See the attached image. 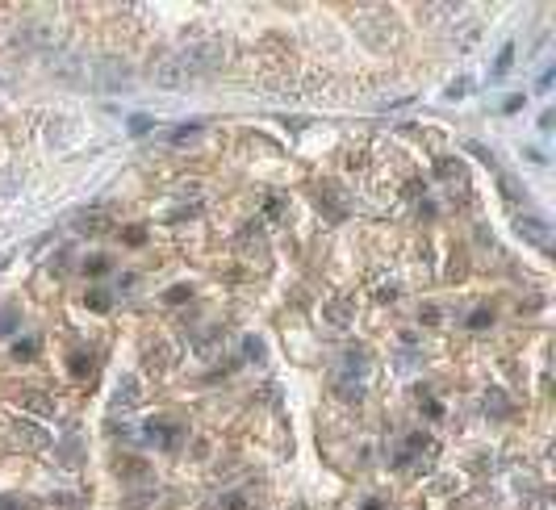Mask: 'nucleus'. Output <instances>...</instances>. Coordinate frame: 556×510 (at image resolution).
<instances>
[{"label":"nucleus","mask_w":556,"mask_h":510,"mask_svg":"<svg viewBox=\"0 0 556 510\" xmlns=\"http://www.w3.org/2000/svg\"><path fill=\"white\" fill-rule=\"evenodd\" d=\"M498 188H502V193H506V201H519V197H523V188L514 185L511 176H502V180H498Z\"/></svg>","instance_id":"nucleus-24"},{"label":"nucleus","mask_w":556,"mask_h":510,"mask_svg":"<svg viewBox=\"0 0 556 510\" xmlns=\"http://www.w3.org/2000/svg\"><path fill=\"white\" fill-rule=\"evenodd\" d=\"M514 230H519V239H527L532 247H540V251H548L552 247V230H548V222L544 217H535V214H523L519 222H514Z\"/></svg>","instance_id":"nucleus-6"},{"label":"nucleus","mask_w":556,"mask_h":510,"mask_svg":"<svg viewBox=\"0 0 556 510\" xmlns=\"http://www.w3.org/2000/svg\"><path fill=\"white\" fill-rule=\"evenodd\" d=\"M151 80L159 88H185L188 84V76L180 72V63H176V59H159V63L151 67Z\"/></svg>","instance_id":"nucleus-8"},{"label":"nucleus","mask_w":556,"mask_h":510,"mask_svg":"<svg viewBox=\"0 0 556 510\" xmlns=\"http://www.w3.org/2000/svg\"><path fill=\"white\" fill-rule=\"evenodd\" d=\"M318 209H322V214H327L331 222H339V217L348 214V206H339V201H335V193H322V197H318Z\"/></svg>","instance_id":"nucleus-15"},{"label":"nucleus","mask_w":556,"mask_h":510,"mask_svg":"<svg viewBox=\"0 0 556 510\" xmlns=\"http://www.w3.org/2000/svg\"><path fill=\"white\" fill-rule=\"evenodd\" d=\"M197 134H201V126H197V121H188V126H176L168 139H172L176 147H185V142H197Z\"/></svg>","instance_id":"nucleus-16"},{"label":"nucleus","mask_w":556,"mask_h":510,"mask_svg":"<svg viewBox=\"0 0 556 510\" xmlns=\"http://www.w3.org/2000/svg\"><path fill=\"white\" fill-rule=\"evenodd\" d=\"M494 322V310H485V305H481V310H473L469 314V331H485V326Z\"/></svg>","instance_id":"nucleus-21"},{"label":"nucleus","mask_w":556,"mask_h":510,"mask_svg":"<svg viewBox=\"0 0 556 510\" xmlns=\"http://www.w3.org/2000/svg\"><path fill=\"white\" fill-rule=\"evenodd\" d=\"M511 63H514V46H502V54H498V63H494L490 80H502L506 72H511Z\"/></svg>","instance_id":"nucleus-17"},{"label":"nucleus","mask_w":556,"mask_h":510,"mask_svg":"<svg viewBox=\"0 0 556 510\" xmlns=\"http://www.w3.org/2000/svg\"><path fill=\"white\" fill-rule=\"evenodd\" d=\"M436 172L444 176V180H460V176H465V163H460V159H439Z\"/></svg>","instance_id":"nucleus-20"},{"label":"nucleus","mask_w":556,"mask_h":510,"mask_svg":"<svg viewBox=\"0 0 556 510\" xmlns=\"http://www.w3.org/2000/svg\"><path fill=\"white\" fill-rule=\"evenodd\" d=\"M418 318H423L427 326H436V322H439V310H436V305H427V310H423V314H418Z\"/></svg>","instance_id":"nucleus-33"},{"label":"nucleus","mask_w":556,"mask_h":510,"mask_svg":"<svg viewBox=\"0 0 556 510\" xmlns=\"http://www.w3.org/2000/svg\"><path fill=\"white\" fill-rule=\"evenodd\" d=\"M88 305H92V310H110V293H105V289H92V293H88Z\"/></svg>","instance_id":"nucleus-26"},{"label":"nucleus","mask_w":556,"mask_h":510,"mask_svg":"<svg viewBox=\"0 0 556 510\" xmlns=\"http://www.w3.org/2000/svg\"><path fill=\"white\" fill-rule=\"evenodd\" d=\"M147 360H151V369H168V348L159 343V348H151L147 351Z\"/></svg>","instance_id":"nucleus-25"},{"label":"nucleus","mask_w":556,"mask_h":510,"mask_svg":"<svg viewBox=\"0 0 556 510\" xmlns=\"http://www.w3.org/2000/svg\"><path fill=\"white\" fill-rule=\"evenodd\" d=\"M176 63H180V72H185L188 80H197V76H209V72H218L222 67V46L218 43H188L180 54H172Z\"/></svg>","instance_id":"nucleus-1"},{"label":"nucleus","mask_w":556,"mask_h":510,"mask_svg":"<svg viewBox=\"0 0 556 510\" xmlns=\"http://www.w3.org/2000/svg\"><path fill=\"white\" fill-rule=\"evenodd\" d=\"M88 84L97 88V92H126V88L134 84V72H130V63H121V59H101V63L92 67Z\"/></svg>","instance_id":"nucleus-2"},{"label":"nucleus","mask_w":556,"mask_h":510,"mask_svg":"<svg viewBox=\"0 0 556 510\" xmlns=\"http://www.w3.org/2000/svg\"><path fill=\"white\" fill-rule=\"evenodd\" d=\"M72 372H76V377H88V372H92V360H88V356H72Z\"/></svg>","instance_id":"nucleus-29"},{"label":"nucleus","mask_w":556,"mask_h":510,"mask_svg":"<svg viewBox=\"0 0 556 510\" xmlns=\"http://www.w3.org/2000/svg\"><path fill=\"white\" fill-rule=\"evenodd\" d=\"M465 92H469V80H456V84L447 88V97H452V101H456V97H465Z\"/></svg>","instance_id":"nucleus-32"},{"label":"nucleus","mask_w":556,"mask_h":510,"mask_svg":"<svg viewBox=\"0 0 556 510\" xmlns=\"http://www.w3.org/2000/svg\"><path fill=\"white\" fill-rule=\"evenodd\" d=\"M142 402V385L139 377H121L118 390H113V410H134Z\"/></svg>","instance_id":"nucleus-9"},{"label":"nucleus","mask_w":556,"mask_h":510,"mask_svg":"<svg viewBox=\"0 0 556 510\" xmlns=\"http://www.w3.org/2000/svg\"><path fill=\"white\" fill-rule=\"evenodd\" d=\"M76 230L80 235H105V230H110V214H105V209H80Z\"/></svg>","instance_id":"nucleus-11"},{"label":"nucleus","mask_w":556,"mask_h":510,"mask_svg":"<svg viewBox=\"0 0 556 510\" xmlns=\"http://www.w3.org/2000/svg\"><path fill=\"white\" fill-rule=\"evenodd\" d=\"M185 297H188V289H172V293H168V302H172V305H180V302H185Z\"/></svg>","instance_id":"nucleus-35"},{"label":"nucleus","mask_w":556,"mask_h":510,"mask_svg":"<svg viewBox=\"0 0 556 510\" xmlns=\"http://www.w3.org/2000/svg\"><path fill=\"white\" fill-rule=\"evenodd\" d=\"M22 398H25V406H30V410H34V414H51V410H55V406L46 402V393H38V390H30V393H22Z\"/></svg>","instance_id":"nucleus-18"},{"label":"nucleus","mask_w":556,"mask_h":510,"mask_svg":"<svg viewBox=\"0 0 556 510\" xmlns=\"http://www.w3.org/2000/svg\"><path fill=\"white\" fill-rule=\"evenodd\" d=\"M55 452H59V460H63V465H67V468L76 465V457H80V447H76V439H63V444H59V447H55Z\"/></svg>","instance_id":"nucleus-22"},{"label":"nucleus","mask_w":556,"mask_h":510,"mask_svg":"<svg viewBox=\"0 0 556 510\" xmlns=\"http://www.w3.org/2000/svg\"><path fill=\"white\" fill-rule=\"evenodd\" d=\"M364 372H369V351H364V348H351L348 356H343V369H339L335 377H351V380H360Z\"/></svg>","instance_id":"nucleus-12"},{"label":"nucleus","mask_w":556,"mask_h":510,"mask_svg":"<svg viewBox=\"0 0 556 510\" xmlns=\"http://www.w3.org/2000/svg\"><path fill=\"white\" fill-rule=\"evenodd\" d=\"M13 326H17V314L5 310V314H0V335H13Z\"/></svg>","instance_id":"nucleus-30"},{"label":"nucleus","mask_w":556,"mask_h":510,"mask_svg":"<svg viewBox=\"0 0 556 510\" xmlns=\"http://www.w3.org/2000/svg\"><path fill=\"white\" fill-rule=\"evenodd\" d=\"M51 72H55V80H63V84H88V67H84V59H55L51 63Z\"/></svg>","instance_id":"nucleus-10"},{"label":"nucleus","mask_w":556,"mask_h":510,"mask_svg":"<svg viewBox=\"0 0 556 510\" xmlns=\"http://www.w3.org/2000/svg\"><path fill=\"white\" fill-rule=\"evenodd\" d=\"M118 473H121V477H130V481H142V477H147V465H142V460H121Z\"/></svg>","instance_id":"nucleus-19"},{"label":"nucleus","mask_w":556,"mask_h":510,"mask_svg":"<svg viewBox=\"0 0 556 510\" xmlns=\"http://www.w3.org/2000/svg\"><path fill=\"white\" fill-rule=\"evenodd\" d=\"M13 444L25 447V452H43V447H51V435L34 423V419H17L13 423Z\"/></svg>","instance_id":"nucleus-5"},{"label":"nucleus","mask_w":556,"mask_h":510,"mask_svg":"<svg viewBox=\"0 0 556 510\" xmlns=\"http://www.w3.org/2000/svg\"><path fill=\"white\" fill-rule=\"evenodd\" d=\"M147 130H151V118H142V113L130 118V134H147Z\"/></svg>","instance_id":"nucleus-31"},{"label":"nucleus","mask_w":556,"mask_h":510,"mask_svg":"<svg viewBox=\"0 0 556 510\" xmlns=\"http://www.w3.org/2000/svg\"><path fill=\"white\" fill-rule=\"evenodd\" d=\"M142 431H147V444L159 447V452H176V447H180V439H185V427L172 423V419H151Z\"/></svg>","instance_id":"nucleus-4"},{"label":"nucleus","mask_w":556,"mask_h":510,"mask_svg":"<svg viewBox=\"0 0 556 510\" xmlns=\"http://www.w3.org/2000/svg\"><path fill=\"white\" fill-rule=\"evenodd\" d=\"M264 217H273V222H276V217H284V197H268V206H264Z\"/></svg>","instance_id":"nucleus-23"},{"label":"nucleus","mask_w":556,"mask_h":510,"mask_svg":"<svg viewBox=\"0 0 556 510\" xmlns=\"http://www.w3.org/2000/svg\"><path fill=\"white\" fill-rule=\"evenodd\" d=\"M485 414L490 419H511V402H506V393H485Z\"/></svg>","instance_id":"nucleus-14"},{"label":"nucleus","mask_w":556,"mask_h":510,"mask_svg":"<svg viewBox=\"0 0 556 510\" xmlns=\"http://www.w3.org/2000/svg\"><path fill=\"white\" fill-rule=\"evenodd\" d=\"M243 356H247V360H264V343H260V339H247V343H243Z\"/></svg>","instance_id":"nucleus-28"},{"label":"nucleus","mask_w":556,"mask_h":510,"mask_svg":"<svg viewBox=\"0 0 556 510\" xmlns=\"http://www.w3.org/2000/svg\"><path fill=\"white\" fill-rule=\"evenodd\" d=\"M84 268L92 272V276H101V272L110 268V260H105V255H88V260H84Z\"/></svg>","instance_id":"nucleus-27"},{"label":"nucleus","mask_w":556,"mask_h":510,"mask_svg":"<svg viewBox=\"0 0 556 510\" xmlns=\"http://www.w3.org/2000/svg\"><path fill=\"white\" fill-rule=\"evenodd\" d=\"M22 43L30 46V51L55 54L59 46H63V34H59L51 22H25V25H22Z\"/></svg>","instance_id":"nucleus-3"},{"label":"nucleus","mask_w":556,"mask_h":510,"mask_svg":"<svg viewBox=\"0 0 556 510\" xmlns=\"http://www.w3.org/2000/svg\"><path fill=\"white\" fill-rule=\"evenodd\" d=\"M0 510H22V502H13V498H5V502H0Z\"/></svg>","instance_id":"nucleus-36"},{"label":"nucleus","mask_w":556,"mask_h":510,"mask_svg":"<svg viewBox=\"0 0 556 510\" xmlns=\"http://www.w3.org/2000/svg\"><path fill=\"white\" fill-rule=\"evenodd\" d=\"M322 322H327L331 331H348V326L356 322V305H351L348 297H331V302H322Z\"/></svg>","instance_id":"nucleus-7"},{"label":"nucleus","mask_w":556,"mask_h":510,"mask_svg":"<svg viewBox=\"0 0 556 510\" xmlns=\"http://www.w3.org/2000/svg\"><path fill=\"white\" fill-rule=\"evenodd\" d=\"M335 393L343 398V402H360L364 385H360V380H351V377H335Z\"/></svg>","instance_id":"nucleus-13"},{"label":"nucleus","mask_w":556,"mask_h":510,"mask_svg":"<svg viewBox=\"0 0 556 510\" xmlns=\"http://www.w3.org/2000/svg\"><path fill=\"white\" fill-rule=\"evenodd\" d=\"M377 297H381V302H393V297H398V284H385V289H381Z\"/></svg>","instance_id":"nucleus-34"}]
</instances>
